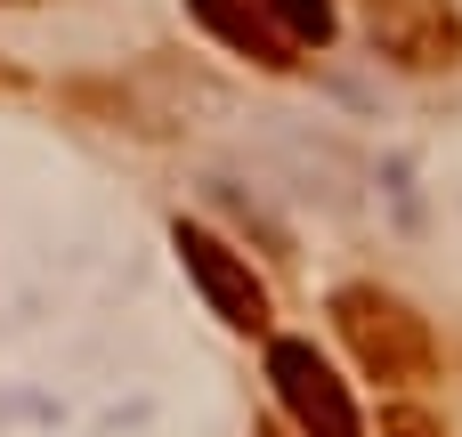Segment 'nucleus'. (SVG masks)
<instances>
[{"mask_svg":"<svg viewBox=\"0 0 462 437\" xmlns=\"http://www.w3.org/2000/svg\"><path fill=\"white\" fill-rule=\"evenodd\" d=\"M333 324H341L349 357L365 365V381H382V389H422V381H439V341H430V324H422L398 292H382V284H341V292H333Z\"/></svg>","mask_w":462,"mask_h":437,"instance_id":"1","label":"nucleus"},{"mask_svg":"<svg viewBox=\"0 0 462 437\" xmlns=\"http://www.w3.org/2000/svg\"><path fill=\"white\" fill-rule=\"evenodd\" d=\"M268 389H276V405L292 414V430H300V437H365V414H357L349 381L325 365L317 341L268 332Z\"/></svg>","mask_w":462,"mask_h":437,"instance_id":"2","label":"nucleus"},{"mask_svg":"<svg viewBox=\"0 0 462 437\" xmlns=\"http://www.w3.org/2000/svg\"><path fill=\"white\" fill-rule=\"evenodd\" d=\"M171 251H179V268L195 276V292L211 300V316H219L227 332H252V341L268 332V316H276V308H268V284L252 276V259H244V251H227L203 219H179V227H171Z\"/></svg>","mask_w":462,"mask_h":437,"instance_id":"3","label":"nucleus"},{"mask_svg":"<svg viewBox=\"0 0 462 437\" xmlns=\"http://www.w3.org/2000/svg\"><path fill=\"white\" fill-rule=\"evenodd\" d=\"M374 41L414 73H439L462 57V24L447 0H374Z\"/></svg>","mask_w":462,"mask_h":437,"instance_id":"4","label":"nucleus"},{"mask_svg":"<svg viewBox=\"0 0 462 437\" xmlns=\"http://www.w3.org/2000/svg\"><path fill=\"white\" fill-rule=\"evenodd\" d=\"M187 16L211 32V41H227L236 57H252V65H268V73H284L292 65V41L252 8V0H187Z\"/></svg>","mask_w":462,"mask_h":437,"instance_id":"5","label":"nucleus"},{"mask_svg":"<svg viewBox=\"0 0 462 437\" xmlns=\"http://www.w3.org/2000/svg\"><path fill=\"white\" fill-rule=\"evenodd\" d=\"M252 8H260L284 41H309V49H325V41H333V24H341V16H333V0H252Z\"/></svg>","mask_w":462,"mask_h":437,"instance_id":"6","label":"nucleus"},{"mask_svg":"<svg viewBox=\"0 0 462 437\" xmlns=\"http://www.w3.org/2000/svg\"><path fill=\"white\" fill-rule=\"evenodd\" d=\"M382 437H447V422H430L422 405H390L382 414Z\"/></svg>","mask_w":462,"mask_h":437,"instance_id":"7","label":"nucleus"},{"mask_svg":"<svg viewBox=\"0 0 462 437\" xmlns=\"http://www.w3.org/2000/svg\"><path fill=\"white\" fill-rule=\"evenodd\" d=\"M252 437H276V430H252Z\"/></svg>","mask_w":462,"mask_h":437,"instance_id":"8","label":"nucleus"}]
</instances>
